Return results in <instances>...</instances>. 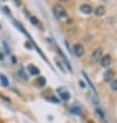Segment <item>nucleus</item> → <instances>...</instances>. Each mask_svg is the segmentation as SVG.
<instances>
[{
  "label": "nucleus",
  "instance_id": "nucleus-13",
  "mask_svg": "<svg viewBox=\"0 0 117 123\" xmlns=\"http://www.w3.org/2000/svg\"><path fill=\"white\" fill-rule=\"evenodd\" d=\"M82 74H83V76L85 77V79H86V81L88 82V84H89V86H90L91 88H92V90H93L94 92H96V90H95V88H94V86H93V84H92V82L89 80V77L87 76V74L85 73V71H82Z\"/></svg>",
  "mask_w": 117,
  "mask_h": 123
},
{
  "label": "nucleus",
  "instance_id": "nucleus-17",
  "mask_svg": "<svg viewBox=\"0 0 117 123\" xmlns=\"http://www.w3.org/2000/svg\"><path fill=\"white\" fill-rule=\"evenodd\" d=\"M80 86L82 88H85V83H83V82H80Z\"/></svg>",
  "mask_w": 117,
  "mask_h": 123
},
{
  "label": "nucleus",
  "instance_id": "nucleus-14",
  "mask_svg": "<svg viewBox=\"0 0 117 123\" xmlns=\"http://www.w3.org/2000/svg\"><path fill=\"white\" fill-rule=\"evenodd\" d=\"M36 83L39 84V86L44 87L45 85H46V79H45L44 77H39V78L36 80Z\"/></svg>",
  "mask_w": 117,
  "mask_h": 123
},
{
  "label": "nucleus",
  "instance_id": "nucleus-15",
  "mask_svg": "<svg viewBox=\"0 0 117 123\" xmlns=\"http://www.w3.org/2000/svg\"><path fill=\"white\" fill-rule=\"evenodd\" d=\"M111 89L113 90V91H117V79L116 80H112V82H111Z\"/></svg>",
  "mask_w": 117,
  "mask_h": 123
},
{
  "label": "nucleus",
  "instance_id": "nucleus-3",
  "mask_svg": "<svg viewBox=\"0 0 117 123\" xmlns=\"http://www.w3.org/2000/svg\"><path fill=\"white\" fill-rule=\"evenodd\" d=\"M74 53L77 57H82L84 55V48L80 43H76L74 46Z\"/></svg>",
  "mask_w": 117,
  "mask_h": 123
},
{
  "label": "nucleus",
  "instance_id": "nucleus-2",
  "mask_svg": "<svg viewBox=\"0 0 117 123\" xmlns=\"http://www.w3.org/2000/svg\"><path fill=\"white\" fill-rule=\"evenodd\" d=\"M102 57H103V49L102 48H98V49H95L93 51V53H92L91 60L93 61V62H98V61H101Z\"/></svg>",
  "mask_w": 117,
  "mask_h": 123
},
{
  "label": "nucleus",
  "instance_id": "nucleus-20",
  "mask_svg": "<svg viewBox=\"0 0 117 123\" xmlns=\"http://www.w3.org/2000/svg\"><path fill=\"white\" fill-rule=\"evenodd\" d=\"M89 123H94V122H92V121H89Z\"/></svg>",
  "mask_w": 117,
  "mask_h": 123
},
{
  "label": "nucleus",
  "instance_id": "nucleus-9",
  "mask_svg": "<svg viewBox=\"0 0 117 123\" xmlns=\"http://www.w3.org/2000/svg\"><path fill=\"white\" fill-rule=\"evenodd\" d=\"M28 70H29V73L31 74L32 76H37V74H39V69L36 66H34L33 64H29L28 65Z\"/></svg>",
  "mask_w": 117,
  "mask_h": 123
},
{
  "label": "nucleus",
  "instance_id": "nucleus-5",
  "mask_svg": "<svg viewBox=\"0 0 117 123\" xmlns=\"http://www.w3.org/2000/svg\"><path fill=\"white\" fill-rule=\"evenodd\" d=\"M57 92L59 93V96L62 98L63 100H68L71 97V94L68 93V91L66 89H64V88H59V89H57Z\"/></svg>",
  "mask_w": 117,
  "mask_h": 123
},
{
  "label": "nucleus",
  "instance_id": "nucleus-7",
  "mask_svg": "<svg viewBox=\"0 0 117 123\" xmlns=\"http://www.w3.org/2000/svg\"><path fill=\"white\" fill-rule=\"evenodd\" d=\"M80 11L83 13H85V15H89V13L93 12V9H92V7L89 4H83L80 6Z\"/></svg>",
  "mask_w": 117,
  "mask_h": 123
},
{
  "label": "nucleus",
  "instance_id": "nucleus-11",
  "mask_svg": "<svg viewBox=\"0 0 117 123\" xmlns=\"http://www.w3.org/2000/svg\"><path fill=\"white\" fill-rule=\"evenodd\" d=\"M0 82H1V84L4 87L8 86V80H7V78H6L4 74H0Z\"/></svg>",
  "mask_w": 117,
  "mask_h": 123
},
{
  "label": "nucleus",
  "instance_id": "nucleus-18",
  "mask_svg": "<svg viewBox=\"0 0 117 123\" xmlns=\"http://www.w3.org/2000/svg\"><path fill=\"white\" fill-rule=\"evenodd\" d=\"M3 58H4V56H3V54H2L1 52H0V61L3 60Z\"/></svg>",
  "mask_w": 117,
  "mask_h": 123
},
{
  "label": "nucleus",
  "instance_id": "nucleus-16",
  "mask_svg": "<svg viewBox=\"0 0 117 123\" xmlns=\"http://www.w3.org/2000/svg\"><path fill=\"white\" fill-rule=\"evenodd\" d=\"M30 21H31V23L34 24V25H36V24L39 23V21H37V19L35 18V17H32V18L30 19Z\"/></svg>",
  "mask_w": 117,
  "mask_h": 123
},
{
  "label": "nucleus",
  "instance_id": "nucleus-6",
  "mask_svg": "<svg viewBox=\"0 0 117 123\" xmlns=\"http://www.w3.org/2000/svg\"><path fill=\"white\" fill-rule=\"evenodd\" d=\"M115 77V73H114V70L113 69H107L105 71V74H104V80L106 82H110V81H112L113 79H114Z\"/></svg>",
  "mask_w": 117,
  "mask_h": 123
},
{
  "label": "nucleus",
  "instance_id": "nucleus-19",
  "mask_svg": "<svg viewBox=\"0 0 117 123\" xmlns=\"http://www.w3.org/2000/svg\"><path fill=\"white\" fill-rule=\"evenodd\" d=\"M59 1H61V2H66V1H68V0H59Z\"/></svg>",
  "mask_w": 117,
  "mask_h": 123
},
{
  "label": "nucleus",
  "instance_id": "nucleus-8",
  "mask_svg": "<svg viewBox=\"0 0 117 123\" xmlns=\"http://www.w3.org/2000/svg\"><path fill=\"white\" fill-rule=\"evenodd\" d=\"M94 13H95V16H98V17H103L106 13L105 6H103V5L98 6V7L95 8V11H94Z\"/></svg>",
  "mask_w": 117,
  "mask_h": 123
},
{
  "label": "nucleus",
  "instance_id": "nucleus-10",
  "mask_svg": "<svg viewBox=\"0 0 117 123\" xmlns=\"http://www.w3.org/2000/svg\"><path fill=\"white\" fill-rule=\"evenodd\" d=\"M18 76H19V78L20 79H22V80H24V81H27L28 80V76L25 74V71H24L23 69H20L19 71H18Z\"/></svg>",
  "mask_w": 117,
  "mask_h": 123
},
{
  "label": "nucleus",
  "instance_id": "nucleus-1",
  "mask_svg": "<svg viewBox=\"0 0 117 123\" xmlns=\"http://www.w3.org/2000/svg\"><path fill=\"white\" fill-rule=\"evenodd\" d=\"M53 13L58 20H66L67 19V12L62 5L55 4L53 6Z\"/></svg>",
  "mask_w": 117,
  "mask_h": 123
},
{
  "label": "nucleus",
  "instance_id": "nucleus-12",
  "mask_svg": "<svg viewBox=\"0 0 117 123\" xmlns=\"http://www.w3.org/2000/svg\"><path fill=\"white\" fill-rule=\"evenodd\" d=\"M71 113L72 114H75V115H80L82 113V110H81V108H79V107H72Z\"/></svg>",
  "mask_w": 117,
  "mask_h": 123
},
{
  "label": "nucleus",
  "instance_id": "nucleus-4",
  "mask_svg": "<svg viewBox=\"0 0 117 123\" xmlns=\"http://www.w3.org/2000/svg\"><path fill=\"white\" fill-rule=\"evenodd\" d=\"M111 62H112V58H111L110 55L103 56L102 59H101V65L103 67H109L110 64H111Z\"/></svg>",
  "mask_w": 117,
  "mask_h": 123
},
{
  "label": "nucleus",
  "instance_id": "nucleus-21",
  "mask_svg": "<svg viewBox=\"0 0 117 123\" xmlns=\"http://www.w3.org/2000/svg\"><path fill=\"white\" fill-rule=\"evenodd\" d=\"M0 28H1V26H0Z\"/></svg>",
  "mask_w": 117,
  "mask_h": 123
}]
</instances>
